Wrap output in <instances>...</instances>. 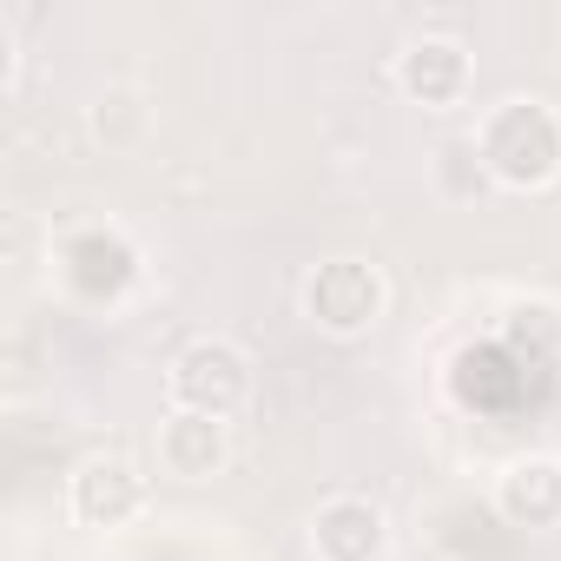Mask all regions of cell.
Masks as SVG:
<instances>
[{"instance_id": "1", "label": "cell", "mask_w": 561, "mask_h": 561, "mask_svg": "<svg viewBox=\"0 0 561 561\" xmlns=\"http://www.w3.org/2000/svg\"><path fill=\"white\" fill-rule=\"evenodd\" d=\"M476 152H482V172L489 185L502 192H541L561 179V113L535 93H515L502 106L482 113L476 126Z\"/></svg>"}, {"instance_id": "2", "label": "cell", "mask_w": 561, "mask_h": 561, "mask_svg": "<svg viewBox=\"0 0 561 561\" xmlns=\"http://www.w3.org/2000/svg\"><path fill=\"white\" fill-rule=\"evenodd\" d=\"M54 277H60V291L73 305H93V311H113L139 291V277H146V257L139 244L119 231V225H80L54 244Z\"/></svg>"}, {"instance_id": "3", "label": "cell", "mask_w": 561, "mask_h": 561, "mask_svg": "<svg viewBox=\"0 0 561 561\" xmlns=\"http://www.w3.org/2000/svg\"><path fill=\"white\" fill-rule=\"evenodd\" d=\"M298 298H305V318L324 337H337V344L370 337L383 324V311H390V285H383V271L370 257H324V264H311Z\"/></svg>"}, {"instance_id": "4", "label": "cell", "mask_w": 561, "mask_h": 561, "mask_svg": "<svg viewBox=\"0 0 561 561\" xmlns=\"http://www.w3.org/2000/svg\"><path fill=\"white\" fill-rule=\"evenodd\" d=\"M165 397H172V410H198V416L231 423L251 403V357L231 337H192L165 370Z\"/></svg>"}, {"instance_id": "5", "label": "cell", "mask_w": 561, "mask_h": 561, "mask_svg": "<svg viewBox=\"0 0 561 561\" xmlns=\"http://www.w3.org/2000/svg\"><path fill=\"white\" fill-rule=\"evenodd\" d=\"M390 80H397V93H403L410 106L443 113V106H462V100H469L476 60H469V47H462L456 34H416V41L390 60Z\"/></svg>"}, {"instance_id": "6", "label": "cell", "mask_w": 561, "mask_h": 561, "mask_svg": "<svg viewBox=\"0 0 561 561\" xmlns=\"http://www.w3.org/2000/svg\"><path fill=\"white\" fill-rule=\"evenodd\" d=\"M67 515L80 528H133L146 515V476L139 462L126 456H87L73 476H67Z\"/></svg>"}, {"instance_id": "7", "label": "cell", "mask_w": 561, "mask_h": 561, "mask_svg": "<svg viewBox=\"0 0 561 561\" xmlns=\"http://www.w3.org/2000/svg\"><path fill=\"white\" fill-rule=\"evenodd\" d=\"M390 515L370 495H331L311 515V561H383Z\"/></svg>"}, {"instance_id": "8", "label": "cell", "mask_w": 561, "mask_h": 561, "mask_svg": "<svg viewBox=\"0 0 561 561\" xmlns=\"http://www.w3.org/2000/svg\"><path fill=\"white\" fill-rule=\"evenodd\" d=\"M159 469L179 482H211L231 462V423L225 416H198V410H165L159 416Z\"/></svg>"}, {"instance_id": "9", "label": "cell", "mask_w": 561, "mask_h": 561, "mask_svg": "<svg viewBox=\"0 0 561 561\" xmlns=\"http://www.w3.org/2000/svg\"><path fill=\"white\" fill-rule=\"evenodd\" d=\"M495 515L508 528H561V456H515L495 476Z\"/></svg>"}, {"instance_id": "10", "label": "cell", "mask_w": 561, "mask_h": 561, "mask_svg": "<svg viewBox=\"0 0 561 561\" xmlns=\"http://www.w3.org/2000/svg\"><path fill=\"white\" fill-rule=\"evenodd\" d=\"M87 133H93V146H106V152L146 146V133H152L146 93H139V87H100V93L87 100Z\"/></svg>"}, {"instance_id": "11", "label": "cell", "mask_w": 561, "mask_h": 561, "mask_svg": "<svg viewBox=\"0 0 561 561\" xmlns=\"http://www.w3.org/2000/svg\"><path fill=\"white\" fill-rule=\"evenodd\" d=\"M502 331L515 351H561V311L554 305H515Z\"/></svg>"}, {"instance_id": "12", "label": "cell", "mask_w": 561, "mask_h": 561, "mask_svg": "<svg viewBox=\"0 0 561 561\" xmlns=\"http://www.w3.org/2000/svg\"><path fill=\"white\" fill-rule=\"evenodd\" d=\"M436 179H443L456 198L482 192V185H489V172H482V152H476V139H449V146L436 152Z\"/></svg>"}]
</instances>
